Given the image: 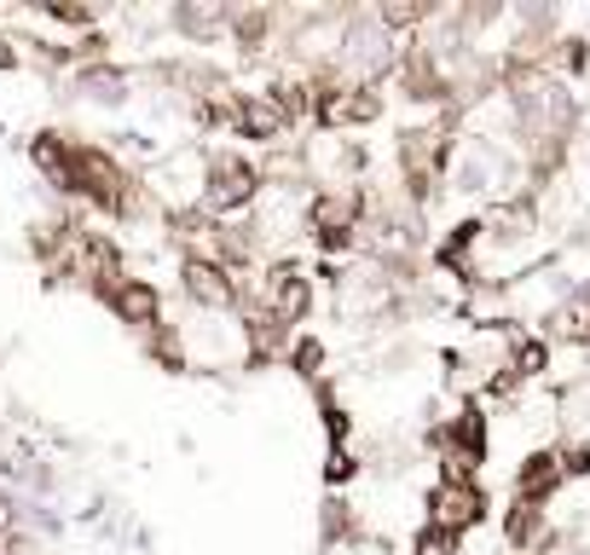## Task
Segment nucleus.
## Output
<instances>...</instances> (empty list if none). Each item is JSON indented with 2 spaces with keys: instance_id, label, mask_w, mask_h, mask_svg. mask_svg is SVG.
<instances>
[{
  "instance_id": "9d476101",
  "label": "nucleus",
  "mask_w": 590,
  "mask_h": 555,
  "mask_svg": "<svg viewBox=\"0 0 590 555\" xmlns=\"http://www.w3.org/2000/svg\"><path fill=\"white\" fill-rule=\"evenodd\" d=\"M544 532H551V521H544L539 504H516L510 521H504V539H510V550H527V555H544Z\"/></svg>"
},
{
  "instance_id": "f257e3e1",
  "label": "nucleus",
  "mask_w": 590,
  "mask_h": 555,
  "mask_svg": "<svg viewBox=\"0 0 590 555\" xmlns=\"http://www.w3.org/2000/svg\"><path fill=\"white\" fill-rule=\"evenodd\" d=\"M261 169L250 157H238V151H220L203 162V215L209 220H232L243 209H255V197H261Z\"/></svg>"
},
{
  "instance_id": "0eeeda50",
  "label": "nucleus",
  "mask_w": 590,
  "mask_h": 555,
  "mask_svg": "<svg viewBox=\"0 0 590 555\" xmlns=\"http://www.w3.org/2000/svg\"><path fill=\"white\" fill-rule=\"evenodd\" d=\"M446 151H452L446 128H412V134L400 139V169H405V180H412L417 192H429V185L440 180V169H446Z\"/></svg>"
},
{
  "instance_id": "f03ea898",
  "label": "nucleus",
  "mask_w": 590,
  "mask_h": 555,
  "mask_svg": "<svg viewBox=\"0 0 590 555\" xmlns=\"http://www.w3.org/2000/svg\"><path fill=\"white\" fill-rule=\"evenodd\" d=\"M301 220H308V232L331 255H348L365 232V192L359 185H324L308 209H301Z\"/></svg>"
},
{
  "instance_id": "f8f14e48",
  "label": "nucleus",
  "mask_w": 590,
  "mask_h": 555,
  "mask_svg": "<svg viewBox=\"0 0 590 555\" xmlns=\"http://www.w3.org/2000/svg\"><path fill=\"white\" fill-rule=\"evenodd\" d=\"M81 88H88L99 105H122V99H128V70L93 65V70H81Z\"/></svg>"
},
{
  "instance_id": "20e7f679",
  "label": "nucleus",
  "mask_w": 590,
  "mask_h": 555,
  "mask_svg": "<svg viewBox=\"0 0 590 555\" xmlns=\"http://www.w3.org/2000/svg\"><path fill=\"white\" fill-rule=\"evenodd\" d=\"M486 521V486L481 481H435L429 492V532H440L446 544H458L463 532H475Z\"/></svg>"
},
{
  "instance_id": "dca6fc26",
  "label": "nucleus",
  "mask_w": 590,
  "mask_h": 555,
  "mask_svg": "<svg viewBox=\"0 0 590 555\" xmlns=\"http://www.w3.org/2000/svg\"><path fill=\"white\" fill-rule=\"evenodd\" d=\"M452 550H458V544H446L440 532H429V527H423V532H417V544H412V555H452Z\"/></svg>"
},
{
  "instance_id": "423d86ee",
  "label": "nucleus",
  "mask_w": 590,
  "mask_h": 555,
  "mask_svg": "<svg viewBox=\"0 0 590 555\" xmlns=\"http://www.w3.org/2000/svg\"><path fill=\"white\" fill-rule=\"evenodd\" d=\"M261 284H267V313L284 324V331H296V324L308 319V307H313V273L284 255V261H273V273Z\"/></svg>"
},
{
  "instance_id": "7ed1b4c3",
  "label": "nucleus",
  "mask_w": 590,
  "mask_h": 555,
  "mask_svg": "<svg viewBox=\"0 0 590 555\" xmlns=\"http://www.w3.org/2000/svg\"><path fill=\"white\" fill-rule=\"evenodd\" d=\"M313 116H319L324 134H336V128H365V122L382 116V93H377V81L324 76L319 93H313Z\"/></svg>"
},
{
  "instance_id": "ddd939ff",
  "label": "nucleus",
  "mask_w": 590,
  "mask_h": 555,
  "mask_svg": "<svg viewBox=\"0 0 590 555\" xmlns=\"http://www.w3.org/2000/svg\"><path fill=\"white\" fill-rule=\"evenodd\" d=\"M284 354H290V365L301 370V377H319V370H324V342H313V336H290Z\"/></svg>"
},
{
  "instance_id": "9b49d317",
  "label": "nucleus",
  "mask_w": 590,
  "mask_h": 555,
  "mask_svg": "<svg viewBox=\"0 0 590 555\" xmlns=\"http://www.w3.org/2000/svg\"><path fill=\"white\" fill-rule=\"evenodd\" d=\"M551 331L574 347H590V296H567L551 307Z\"/></svg>"
},
{
  "instance_id": "f3484780",
  "label": "nucleus",
  "mask_w": 590,
  "mask_h": 555,
  "mask_svg": "<svg viewBox=\"0 0 590 555\" xmlns=\"http://www.w3.org/2000/svg\"><path fill=\"white\" fill-rule=\"evenodd\" d=\"M585 296H590V290H585Z\"/></svg>"
},
{
  "instance_id": "1a4fd4ad",
  "label": "nucleus",
  "mask_w": 590,
  "mask_h": 555,
  "mask_svg": "<svg viewBox=\"0 0 590 555\" xmlns=\"http://www.w3.org/2000/svg\"><path fill=\"white\" fill-rule=\"evenodd\" d=\"M567 481V469H562V451H533V458H521L516 469V504H551L556 492Z\"/></svg>"
},
{
  "instance_id": "4468645a",
  "label": "nucleus",
  "mask_w": 590,
  "mask_h": 555,
  "mask_svg": "<svg viewBox=\"0 0 590 555\" xmlns=\"http://www.w3.org/2000/svg\"><path fill=\"white\" fill-rule=\"evenodd\" d=\"M324 428H331V440H336V446L354 435V417H348V411H342V405L331 400V388H324Z\"/></svg>"
},
{
  "instance_id": "39448f33",
  "label": "nucleus",
  "mask_w": 590,
  "mask_h": 555,
  "mask_svg": "<svg viewBox=\"0 0 590 555\" xmlns=\"http://www.w3.org/2000/svg\"><path fill=\"white\" fill-rule=\"evenodd\" d=\"M180 284H186V296L203 307V313H232V307L243 301V278L227 273V266L209 261V255H186V261H180Z\"/></svg>"
},
{
  "instance_id": "6e6552de",
  "label": "nucleus",
  "mask_w": 590,
  "mask_h": 555,
  "mask_svg": "<svg viewBox=\"0 0 590 555\" xmlns=\"http://www.w3.org/2000/svg\"><path fill=\"white\" fill-rule=\"evenodd\" d=\"M105 301L116 307L122 324H134V331H157V324H162V296H157V284H146V278H116L105 290Z\"/></svg>"
},
{
  "instance_id": "2eb2a0df",
  "label": "nucleus",
  "mask_w": 590,
  "mask_h": 555,
  "mask_svg": "<svg viewBox=\"0 0 590 555\" xmlns=\"http://www.w3.org/2000/svg\"><path fill=\"white\" fill-rule=\"evenodd\" d=\"M354 475H359L354 451H348V446H336V451H331V469H324V481H331V486H348Z\"/></svg>"
}]
</instances>
